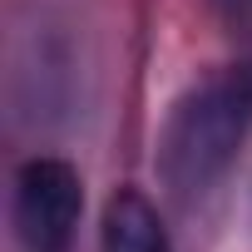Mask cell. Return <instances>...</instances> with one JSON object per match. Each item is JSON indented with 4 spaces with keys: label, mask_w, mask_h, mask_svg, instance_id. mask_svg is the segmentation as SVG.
<instances>
[{
    "label": "cell",
    "mask_w": 252,
    "mask_h": 252,
    "mask_svg": "<svg viewBox=\"0 0 252 252\" xmlns=\"http://www.w3.org/2000/svg\"><path fill=\"white\" fill-rule=\"evenodd\" d=\"M104 252H168V232L158 208L139 193L124 188L104 208Z\"/></svg>",
    "instance_id": "3957f363"
},
{
    "label": "cell",
    "mask_w": 252,
    "mask_h": 252,
    "mask_svg": "<svg viewBox=\"0 0 252 252\" xmlns=\"http://www.w3.org/2000/svg\"><path fill=\"white\" fill-rule=\"evenodd\" d=\"M79 213L84 188L64 158H30L15 173V227L30 252H69Z\"/></svg>",
    "instance_id": "7a4b0ae2"
},
{
    "label": "cell",
    "mask_w": 252,
    "mask_h": 252,
    "mask_svg": "<svg viewBox=\"0 0 252 252\" xmlns=\"http://www.w3.org/2000/svg\"><path fill=\"white\" fill-rule=\"evenodd\" d=\"M252 129V64H237L203 89H193L158 139V173L163 188L193 208L218 188V178L232 168L242 139Z\"/></svg>",
    "instance_id": "6da1fadb"
}]
</instances>
